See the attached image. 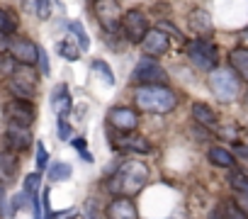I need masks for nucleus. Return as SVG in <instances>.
Wrapping results in <instances>:
<instances>
[{"label":"nucleus","instance_id":"nucleus-1","mask_svg":"<svg viewBox=\"0 0 248 219\" xmlns=\"http://www.w3.org/2000/svg\"><path fill=\"white\" fill-rule=\"evenodd\" d=\"M178 97L170 88H166L163 83H144L141 88L134 90V105L141 112H151V115H166L175 107Z\"/></svg>","mask_w":248,"mask_h":219},{"label":"nucleus","instance_id":"nucleus-2","mask_svg":"<svg viewBox=\"0 0 248 219\" xmlns=\"http://www.w3.org/2000/svg\"><path fill=\"white\" fill-rule=\"evenodd\" d=\"M149 180V166L141 163V161H127L122 163L117 175L109 180V192L114 195H137Z\"/></svg>","mask_w":248,"mask_h":219},{"label":"nucleus","instance_id":"nucleus-3","mask_svg":"<svg viewBox=\"0 0 248 219\" xmlns=\"http://www.w3.org/2000/svg\"><path fill=\"white\" fill-rule=\"evenodd\" d=\"M209 88L217 95V100L231 102L241 93V80H238L236 71H231V68H214V71H209Z\"/></svg>","mask_w":248,"mask_h":219},{"label":"nucleus","instance_id":"nucleus-4","mask_svg":"<svg viewBox=\"0 0 248 219\" xmlns=\"http://www.w3.org/2000/svg\"><path fill=\"white\" fill-rule=\"evenodd\" d=\"M37 85H39V78H37V73L32 71L30 63H17L15 71L10 73V90L17 97H25V100L34 97Z\"/></svg>","mask_w":248,"mask_h":219},{"label":"nucleus","instance_id":"nucleus-5","mask_svg":"<svg viewBox=\"0 0 248 219\" xmlns=\"http://www.w3.org/2000/svg\"><path fill=\"white\" fill-rule=\"evenodd\" d=\"M185 54L202 71H214V66H217V47L209 39H192L185 47Z\"/></svg>","mask_w":248,"mask_h":219},{"label":"nucleus","instance_id":"nucleus-6","mask_svg":"<svg viewBox=\"0 0 248 219\" xmlns=\"http://www.w3.org/2000/svg\"><path fill=\"white\" fill-rule=\"evenodd\" d=\"M95 15H97V22L102 25L105 32H117L119 25H122V8L117 0H95Z\"/></svg>","mask_w":248,"mask_h":219},{"label":"nucleus","instance_id":"nucleus-7","mask_svg":"<svg viewBox=\"0 0 248 219\" xmlns=\"http://www.w3.org/2000/svg\"><path fill=\"white\" fill-rule=\"evenodd\" d=\"M8 54L17 61V63H34L37 59H39V47L32 42V39H27V37H8Z\"/></svg>","mask_w":248,"mask_h":219},{"label":"nucleus","instance_id":"nucleus-8","mask_svg":"<svg viewBox=\"0 0 248 219\" xmlns=\"http://www.w3.org/2000/svg\"><path fill=\"white\" fill-rule=\"evenodd\" d=\"M134 80L137 83H166L168 80V73L166 68L154 59V56H146L137 63L134 68Z\"/></svg>","mask_w":248,"mask_h":219},{"label":"nucleus","instance_id":"nucleus-9","mask_svg":"<svg viewBox=\"0 0 248 219\" xmlns=\"http://www.w3.org/2000/svg\"><path fill=\"white\" fill-rule=\"evenodd\" d=\"M112 141H114V146L122 151V154H151L154 151V146H151V141L149 139H144L141 134H137V132H119V134H114L112 137Z\"/></svg>","mask_w":248,"mask_h":219},{"label":"nucleus","instance_id":"nucleus-10","mask_svg":"<svg viewBox=\"0 0 248 219\" xmlns=\"http://www.w3.org/2000/svg\"><path fill=\"white\" fill-rule=\"evenodd\" d=\"M122 27H124V34H127V39L134 42V44H141V39H144L146 32H149L146 17H144L139 10L124 13V17H122Z\"/></svg>","mask_w":248,"mask_h":219},{"label":"nucleus","instance_id":"nucleus-11","mask_svg":"<svg viewBox=\"0 0 248 219\" xmlns=\"http://www.w3.org/2000/svg\"><path fill=\"white\" fill-rule=\"evenodd\" d=\"M5 115H8V120H10V122L22 125V127H30V125L34 122V117H37V112H34V105H32V102H27L25 97H17V100L8 102V107H5Z\"/></svg>","mask_w":248,"mask_h":219},{"label":"nucleus","instance_id":"nucleus-12","mask_svg":"<svg viewBox=\"0 0 248 219\" xmlns=\"http://www.w3.org/2000/svg\"><path fill=\"white\" fill-rule=\"evenodd\" d=\"M107 122L119 132H134L137 125H139V115L132 107H112L109 115H107Z\"/></svg>","mask_w":248,"mask_h":219},{"label":"nucleus","instance_id":"nucleus-13","mask_svg":"<svg viewBox=\"0 0 248 219\" xmlns=\"http://www.w3.org/2000/svg\"><path fill=\"white\" fill-rule=\"evenodd\" d=\"M168 47H170L168 34H166L161 27H158V30H149L146 37L141 39V49H144V54H146V56H154V59L163 56V54L168 51Z\"/></svg>","mask_w":248,"mask_h":219},{"label":"nucleus","instance_id":"nucleus-14","mask_svg":"<svg viewBox=\"0 0 248 219\" xmlns=\"http://www.w3.org/2000/svg\"><path fill=\"white\" fill-rule=\"evenodd\" d=\"M107 219H139L137 204L132 202V197L119 195L107 204Z\"/></svg>","mask_w":248,"mask_h":219},{"label":"nucleus","instance_id":"nucleus-15","mask_svg":"<svg viewBox=\"0 0 248 219\" xmlns=\"http://www.w3.org/2000/svg\"><path fill=\"white\" fill-rule=\"evenodd\" d=\"M5 141H8V149L10 151H25L32 144V134H30L27 127L10 122L8 125V132H5Z\"/></svg>","mask_w":248,"mask_h":219},{"label":"nucleus","instance_id":"nucleus-16","mask_svg":"<svg viewBox=\"0 0 248 219\" xmlns=\"http://www.w3.org/2000/svg\"><path fill=\"white\" fill-rule=\"evenodd\" d=\"M71 107H73V102H71V93H68V88L61 83V85H56L54 90H51V110L59 115V117H66L68 112H71Z\"/></svg>","mask_w":248,"mask_h":219},{"label":"nucleus","instance_id":"nucleus-17","mask_svg":"<svg viewBox=\"0 0 248 219\" xmlns=\"http://www.w3.org/2000/svg\"><path fill=\"white\" fill-rule=\"evenodd\" d=\"M190 27L197 32V34H212L214 32V25H212V17L204 13V10H195L192 15H190Z\"/></svg>","mask_w":248,"mask_h":219},{"label":"nucleus","instance_id":"nucleus-18","mask_svg":"<svg viewBox=\"0 0 248 219\" xmlns=\"http://www.w3.org/2000/svg\"><path fill=\"white\" fill-rule=\"evenodd\" d=\"M229 63H231V68L241 78L248 80V49H233V51H229Z\"/></svg>","mask_w":248,"mask_h":219},{"label":"nucleus","instance_id":"nucleus-19","mask_svg":"<svg viewBox=\"0 0 248 219\" xmlns=\"http://www.w3.org/2000/svg\"><path fill=\"white\" fill-rule=\"evenodd\" d=\"M192 117L200 122V125H204V127H217V115L212 112V107L209 105H204V102H195L192 105Z\"/></svg>","mask_w":248,"mask_h":219},{"label":"nucleus","instance_id":"nucleus-20","mask_svg":"<svg viewBox=\"0 0 248 219\" xmlns=\"http://www.w3.org/2000/svg\"><path fill=\"white\" fill-rule=\"evenodd\" d=\"M209 161L214 163V166H221V168H233V156H231V151H226V149H221V146H212L209 149Z\"/></svg>","mask_w":248,"mask_h":219},{"label":"nucleus","instance_id":"nucleus-21","mask_svg":"<svg viewBox=\"0 0 248 219\" xmlns=\"http://www.w3.org/2000/svg\"><path fill=\"white\" fill-rule=\"evenodd\" d=\"M71 171H73V168H71L68 163L56 161V163L49 166V180H51V183H63V180L71 178Z\"/></svg>","mask_w":248,"mask_h":219},{"label":"nucleus","instance_id":"nucleus-22","mask_svg":"<svg viewBox=\"0 0 248 219\" xmlns=\"http://www.w3.org/2000/svg\"><path fill=\"white\" fill-rule=\"evenodd\" d=\"M15 171H17V158H15V154H13V151H3V154H0V173L8 175V178H13Z\"/></svg>","mask_w":248,"mask_h":219},{"label":"nucleus","instance_id":"nucleus-23","mask_svg":"<svg viewBox=\"0 0 248 219\" xmlns=\"http://www.w3.org/2000/svg\"><path fill=\"white\" fill-rule=\"evenodd\" d=\"M17 32V20L8 13V10H0V34L13 37Z\"/></svg>","mask_w":248,"mask_h":219},{"label":"nucleus","instance_id":"nucleus-24","mask_svg":"<svg viewBox=\"0 0 248 219\" xmlns=\"http://www.w3.org/2000/svg\"><path fill=\"white\" fill-rule=\"evenodd\" d=\"M27 5L34 10V15L39 20H49V15H51V0H30Z\"/></svg>","mask_w":248,"mask_h":219},{"label":"nucleus","instance_id":"nucleus-25","mask_svg":"<svg viewBox=\"0 0 248 219\" xmlns=\"http://www.w3.org/2000/svg\"><path fill=\"white\" fill-rule=\"evenodd\" d=\"M56 49H59V54H61L63 59H68V61H78V56H80V51H83L80 47L71 44L68 39H66V42H59V47H56Z\"/></svg>","mask_w":248,"mask_h":219},{"label":"nucleus","instance_id":"nucleus-26","mask_svg":"<svg viewBox=\"0 0 248 219\" xmlns=\"http://www.w3.org/2000/svg\"><path fill=\"white\" fill-rule=\"evenodd\" d=\"M68 30L76 34V39H78L80 49H83V51H88V47H90V39H88V34H85L83 25H80V22H71V25H68Z\"/></svg>","mask_w":248,"mask_h":219},{"label":"nucleus","instance_id":"nucleus-27","mask_svg":"<svg viewBox=\"0 0 248 219\" xmlns=\"http://www.w3.org/2000/svg\"><path fill=\"white\" fill-rule=\"evenodd\" d=\"M39 185H42V175H39V173H30V175L25 178V192H27L30 197H37Z\"/></svg>","mask_w":248,"mask_h":219},{"label":"nucleus","instance_id":"nucleus-28","mask_svg":"<svg viewBox=\"0 0 248 219\" xmlns=\"http://www.w3.org/2000/svg\"><path fill=\"white\" fill-rule=\"evenodd\" d=\"M93 71H97L107 85H114V76H112V71H109V66H107L105 61H95V63H93Z\"/></svg>","mask_w":248,"mask_h":219},{"label":"nucleus","instance_id":"nucleus-29","mask_svg":"<svg viewBox=\"0 0 248 219\" xmlns=\"http://www.w3.org/2000/svg\"><path fill=\"white\" fill-rule=\"evenodd\" d=\"M224 219H248V214L233 202V204H226L224 207Z\"/></svg>","mask_w":248,"mask_h":219},{"label":"nucleus","instance_id":"nucleus-30","mask_svg":"<svg viewBox=\"0 0 248 219\" xmlns=\"http://www.w3.org/2000/svg\"><path fill=\"white\" fill-rule=\"evenodd\" d=\"M231 188L241 190V192H248V175L246 173H233L231 175Z\"/></svg>","mask_w":248,"mask_h":219},{"label":"nucleus","instance_id":"nucleus-31","mask_svg":"<svg viewBox=\"0 0 248 219\" xmlns=\"http://www.w3.org/2000/svg\"><path fill=\"white\" fill-rule=\"evenodd\" d=\"M71 125L66 122V117H59V139H63V141H68L71 139Z\"/></svg>","mask_w":248,"mask_h":219},{"label":"nucleus","instance_id":"nucleus-32","mask_svg":"<svg viewBox=\"0 0 248 219\" xmlns=\"http://www.w3.org/2000/svg\"><path fill=\"white\" fill-rule=\"evenodd\" d=\"M233 202L248 214V192H241V190H233Z\"/></svg>","mask_w":248,"mask_h":219},{"label":"nucleus","instance_id":"nucleus-33","mask_svg":"<svg viewBox=\"0 0 248 219\" xmlns=\"http://www.w3.org/2000/svg\"><path fill=\"white\" fill-rule=\"evenodd\" d=\"M73 146L78 149V154H80L85 161H93V156L88 154V144H85V139H80V137H78V139H73Z\"/></svg>","mask_w":248,"mask_h":219},{"label":"nucleus","instance_id":"nucleus-34","mask_svg":"<svg viewBox=\"0 0 248 219\" xmlns=\"http://www.w3.org/2000/svg\"><path fill=\"white\" fill-rule=\"evenodd\" d=\"M37 168H39V171L46 168V149H44L42 141H37Z\"/></svg>","mask_w":248,"mask_h":219},{"label":"nucleus","instance_id":"nucleus-35","mask_svg":"<svg viewBox=\"0 0 248 219\" xmlns=\"http://www.w3.org/2000/svg\"><path fill=\"white\" fill-rule=\"evenodd\" d=\"M37 61H39V71H42L44 76H49V59H46V51H44L42 47H39V59H37Z\"/></svg>","mask_w":248,"mask_h":219},{"label":"nucleus","instance_id":"nucleus-36","mask_svg":"<svg viewBox=\"0 0 248 219\" xmlns=\"http://www.w3.org/2000/svg\"><path fill=\"white\" fill-rule=\"evenodd\" d=\"M85 219H97V212H95L93 200H88V204H85Z\"/></svg>","mask_w":248,"mask_h":219},{"label":"nucleus","instance_id":"nucleus-37","mask_svg":"<svg viewBox=\"0 0 248 219\" xmlns=\"http://www.w3.org/2000/svg\"><path fill=\"white\" fill-rule=\"evenodd\" d=\"M221 137L229 139V141H236V129H233V127H224V129H221Z\"/></svg>","mask_w":248,"mask_h":219},{"label":"nucleus","instance_id":"nucleus-38","mask_svg":"<svg viewBox=\"0 0 248 219\" xmlns=\"http://www.w3.org/2000/svg\"><path fill=\"white\" fill-rule=\"evenodd\" d=\"M8 209H5V185H3V180H0V214H5Z\"/></svg>","mask_w":248,"mask_h":219},{"label":"nucleus","instance_id":"nucleus-39","mask_svg":"<svg viewBox=\"0 0 248 219\" xmlns=\"http://www.w3.org/2000/svg\"><path fill=\"white\" fill-rule=\"evenodd\" d=\"M238 154H241V156H246V158H248V146H238Z\"/></svg>","mask_w":248,"mask_h":219},{"label":"nucleus","instance_id":"nucleus-40","mask_svg":"<svg viewBox=\"0 0 248 219\" xmlns=\"http://www.w3.org/2000/svg\"><path fill=\"white\" fill-rule=\"evenodd\" d=\"M209 219H221V214H219V212H214V214H212Z\"/></svg>","mask_w":248,"mask_h":219},{"label":"nucleus","instance_id":"nucleus-41","mask_svg":"<svg viewBox=\"0 0 248 219\" xmlns=\"http://www.w3.org/2000/svg\"><path fill=\"white\" fill-rule=\"evenodd\" d=\"M243 39H246V42H248V30H246V32H243Z\"/></svg>","mask_w":248,"mask_h":219},{"label":"nucleus","instance_id":"nucleus-42","mask_svg":"<svg viewBox=\"0 0 248 219\" xmlns=\"http://www.w3.org/2000/svg\"><path fill=\"white\" fill-rule=\"evenodd\" d=\"M246 105H248V97H246Z\"/></svg>","mask_w":248,"mask_h":219}]
</instances>
